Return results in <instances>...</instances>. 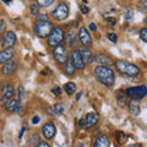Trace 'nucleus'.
Masks as SVG:
<instances>
[{
	"label": "nucleus",
	"instance_id": "38",
	"mask_svg": "<svg viewBox=\"0 0 147 147\" xmlns=\"http://www.w3.org/2000/svg\"><path fill=\"white\" fill-rule=\"evenodd\" d=\"M0 32H1V33L4 32V21L3 20L0 21Z\"/></svg>",
	"mask_w": 147,
	"mask_h": 147
},
{
	"label": "nucleus",
	"instance_id": "40",
	"mask_svg": "<svg viewBox=\"0 0 147 147\" xmlns=\"http://www.w3.org/2000/svg\"><path fill=\"white\" fill-rule=\"evenodd\" d=\"M80 97H81V93H79V94H77V96H76V99H77V100H79V99H80Z\"/></svg>",
	"mask_w": 147,
	"mask_h": 147
},
{
	"label": "nucleus",
	"instance_id": "15",
	"mask_svg": "<svg viewBox=\"0 0 147 147\" xmlns=\"http://www.w3.org/2000/svg\"><path fill=\"white\" fill-rule=\"evenodd\" d=\"M16 69H17L16 61L9 60L7 63L4 64V66H3V74H4L5 76H10V75H12V74H15Z\"/></svg>",
	"mask_w": 147,
	"mask_h": 147
},
{
	"label": "nucleus",
	"instance_id": "6",
	"mask_svg": "<svg viewBox=\"0 0 147 147\" xmlns=\"http://www.w3.org/2000/svg\"><path fill=\"white\" fill-rule=\"evenodd\" d=\"M52 16L55 18L57 21H63L69 16V7L65 3H60L59 5L57 6L53 10L52 12Z\"/></svg>",
	"mask_w": 147,
	"mask_h": 147
},
{
	"label": "nucleus",
	"instance_id": "39",
	"mask_svg": "<svg viewBox=\"0 0 147 147\" xmlns=\"http://www.w3.org/2000/svg\"><path fill=\"white\" fill-rule=\"evenodd\" d=\"M90 30H91V31H96V30H97V27H96L94 24H91V25H90Z\"/></svg>",
	"mask_w": 147,
	"mask_h": 147
},
{
	"label": "nucleus",
	"instance_id": "16",
	"mask_svg": "<svg viewBox=\"0 0 147 147\" xmlns=\"http://www.w3.org/2000/svg\"><path fill=\"white\" fill-rule=\"evenodd\" d=\"M13 55H15V52H13V49L11 47L4 49L3 52L0 53V63L1 64L7 63L9 60H11V59L13 58Z\"/></svg>",
	"mask_w": 147,
	"mask_h": 147
},
{
	"label": "nucleus",
	"instance_id": "3",
	"mask_svg": "<svg viewBox=\"0 0 147 147\" xmlns=\"http://www.w3.org/2000/svg\"><path fill=\"white\" fill-rule=\"evenodd\" d=\"M54 30L53 24L49 21H36L34 25V33L40 37V38H45L49 37V34L52 33V31Z\"/></svg>",
	"mask_w": 147,
	"mask_h": 147
},
{
	"label": "nucleus",
	"instance_id": "9",
	"mask_svg": "<svg viewBox=\"0 0 147 147\" xmlns=\"http://www.w3.org/2000/svg\"><path fill=\"white\" fill-rule=\"evenodd\" d=\"M79 39H80V42L84 47H90V45L92 44L91 36H90L88 31H87L85 27H81L80 31H79Z\"/></svg>",
	"mask_w": 147,
	"mask_h": 147
},
{
	"label": "nucleus",
	"instance_id": "22",
	"mask_svg": "<svg viewBox=\"0 0 147 147\" xmlns=\"http://www.w3.org/2000/svg\"><path fill=\"white\" fill-rule=\"evenodd\" d=\"M129 112H130L132 115H139L141 113V109L139 105H135V104H130L129 105Z\"/></svg>",
	"mask_w": 147,
	"mask_h": 147
},
{
	"label": "nucleus",
	"instance_id": "31",
	"mask_svg": "<svg viewBox=\"0 0 147 147\" xmlns=\"http://www.w3.org/2000/svg\"><path fill=\"white\" fill-rule=\"evenodd\" d=\"M38 144H39V139H38V136H37V135H33V136H32V139H31L30 145H31V146H33V145H38Z\"/></svg>",
	"mask_w": 147,
	"mask_h": 147
},
{
	"label": "nucleus",
	"instance_id": "33",
	"mask_svg": "<svg viewBox=\"0 0 147 147\" xmlns=\"http://www.w3.org/2000/svg\"><path fill=\"white\" fill-rule=\"evenodd\" d=\"M53 93L55 96H59L61 93V88H60V87H54V88H53Z\"/></svg>",
	"mask_w": 147,
	"mask_h": 147
},
{
	"label": "nucleus",
	"instance_id": "4",
	"mask_svg": "<svg viewBox=\"0 0 147 147\" xmlns=\"http://www.w3.org/2000/svg\"><path fill=\"white\" fill-rule=\"evenodd\" d=\"M64 39H65V33H64L63 28H60V27H55L48 37V45L55 47V45L60 44Z\"/></svg>",
	"mask_w": 147,
	"mask_h": 147
},
{
	"label": "nucleus",
	"instance_id": "41",
	"mask_svg": "<svg viewBox=\"0 0 147 147\" xmlns=\"http://www.w3.org/2000/svg\"><path fill=\"white\" fill-rule=\"evenodd\" d=\"M145 22H146V25H147V16H146V18H145Z\"/></svg>",
	"mask_w": 147,
	"mask_h": 147
},
{
	"label": "nucleus",
	"instance_id": "27",
	"mask_svg": "<svg viewBox=\"0 0 147 147\" xmlns=\"http://www.w3.org/2000/svg\"><path fill=\"white\" fill-rule=\"evenodd\" d=\"M39 9H40V6L38 5V4H36V5H31V13L32 15H38Z\"/></svg>",
	"mask_w": 147,
	"mask_h": 147
},
{
	"label": "nucleus",
	"instance_id": "14",
	"mask_svg": "<svg viewBox=\"0 0 147 147\" xmlns=\"http://www.w3.org/2000/svg\"><path fill=\"white\" fill-rule=\"evenodd\" d=\"M93 61L96 64H98V65H103V66H110V65H113V60L109 57H107V55H104V54L96 55V57L93 58Z\"/></svg>",
	"mask_w": 147,
	"mask_h": 147
},
{
	"label": "nucleus",
	"instance_id": "25",
	"mask_svg": "<svg viewBox=\"0 0 147 147\" xmlns=\"http://www.w3.org/2000/svg\"><path fill=\"white\" fill-rule=\"evenodd\" d=\"M53 108H54L55 114H63V113H64V107H63L61 103H57Z\"/></svg>",
	"mask_w": 147,
	"mask_h": 147
},
{
	"label": "nucleus",
	"instance_id": "13",
	"mask_svg": "<svg viewBox=\"0 0 147 147\" xmlns=\"http://www.w3.org/2000/svg\"><path fill=\"white\" fill-rule=\"evenodd\" d=\"M16 43V36L13 32L9 31L3 36V47H12Z\"/></svg>",
	"mask_w": 147,
	"mask_h": 147
},
{
	"label": "nucleus",
	"instance_id": "2",
	"mask_svg": "<svg viewBox=\"0 0 147 147\" xmlns=\"http://www.w3.org/2000/svg\"><path fill=\"white\" fill-rule=\"evenodd\" d=\"M115 69L118 70V72L123 74V75L126 76H137L140 74V69L137 67L134 64L125 61V60H118L115 64Z\"/></svg>",
	"mask_w": 147,
	"mask_h": 147
},
{
	"label": "nucleus",
	"instance_id": "23",
	"mask_svg": "<svg viewBox=\"0 0 147 147\" xmlns=\"http://www.w3.org/2000/svg\"><path fill=\"white\" fill-rule=\"evenodd\" d=\"M40 7H48L54 3V0H36Z\"/></svg>",
	"mask_w": 147,
	"mask_h": 147
},
{
	"label": "nucleus",
	"instance_id": "24",
	"mask_svg": "<svg viewBox=\"0 0 147 147\" xmlns=\"http://www.w3.org/2000/svg\"><path fill=\"white\" fill-rule=\"evenodd\" d=\"M76 43H77V40H76V38H75V33H74V32L71 31V32H70V36H69V44H70L71 47H75Z\"/></svg>",
	"mask_w": 147,
	"mask_h": 147
},
{
	"label": "nucleus",
	"instance_id": "7",
	"mask_svg": "<svg viewBox=\"0 0 147 147\" xmlns=\"http://www.w3.org/2000/svg\"><path fill=\"white\" fill-rule=\"evenodd\" d=\"M53 57L54 59L57 60V63L59 64H65L67 60V53H66V49L64 45H55L54 49H53Z\"/></svg>",
	"mask_w": 147,
	"mask_h": 147
},
{
	"label": "nucleus",
	"instance_id": "12",
	"mask_svg": "<svg viewBox=\"0 0 147 147\" xmlns=\"http://www.w3.org/2000/svg\"><path fill=\"white\" fill-rule=\"evenodd\" d=\"M98 120H99V115L97 113H93V112L88 113L85 118V127H87V129L93 127L96 124L98 123Z\"/></svg>",
	"mask_w": 147,
	"mask_h": 147
},
{
	"label": "nucleus",
	"instance_id": "32",
	"mask_svg": "<svg viewBox=\"0 0 147 147\" xmlns=\"http://www.w3.org/2000/svg\"><path fill=\"white\" fill-rule=\"evenodd\" d=\"M108 39L112 40L113 43H115L117 39H118V38H117V34H115V33H109V34H108Z\"/></svg>",
	"mask_w": 147,
	"mask_h": 147
},
{
	"label": "nucleus",
	"instance_id": "28",
	"mask_svg": "<svg viewBox=\"0 0 147 147\" xmlns=\"http://www.w3.org/2000/svg\"><path fill=\"white\" fill-rule=\"evenodd\" d=\"M139 10L147 12V0H142V1L139 4Z\"/></svg>",
	"mask_w": 147,
	"mask_h": 147
},
{
	"label": "nucleus",
	"instance_id": "29",
	"mask_svg": "<svg viewBox=\"0 0 147 147\" xmlns=\"http://www.w3.org/2000/svg\"><path fill=\"white\" fill-rule=\"evenodd\" d=\"M36 21H48V15H45V13H38V15H36Z\"/></svg>",
	"mask_w": 147,
	"mask_h": 147
},
{
	"label": "nucleus",
	"instance_id": "37",
	"mask_svg": "<svg viewBox=\"0 0 147 147\" xmlns=\"http://www.w3.org/2000/svg\"><path fill=\"white\" fill-rule=\"evenodd\" d=\"M38 121H39V117H33V119H32V123L33 124H38Z\"/></svg>",
	"mask_w": 147,
	"mask_h": 147
},
{
	"label": "nucleus",
	"instance_id": "18",
	"mask_svg": "<svg viewBox=\"0 0 147 147\" xmlns=\"http://www.w3.org/2000/svg\"><path fill=\"white\" fill-rule=\"evenodd\" d=\"M76 71V66L75 64L72 63V60H66V63L64 64V72L66 74V75H74Z\"/></svg>",
	"mask_w": 147,
	"mask_h": 147
},
{
	"label": "nucleus",
	"instance_id": "21",
	"mask_svg": "<svg viewBox=\"0 0 147 147\" xmlns=\"http://www.w3.org/2000/svg\"><path fill=\"white\" fill-rule=\"evenodd\" d=\"M64 90H65V92L69 96L74 94L76 91V85L74 84V82H67V84H65V86H64Z\"/></svg>",
	"mask_w": 147,
	"mask_h": 147
},
{
	"label": "nucleus",
	"instance_id": "8",
	"mask_svg": "<svg viewBox=\"0 0 147 147\" xmlns=\"http://www.w3.org/2000/svg\"><path fill=\"white\" fill-rule=\"evenodd\" d=\"M71 60H72L74 64H75L76 69H79V70H82V69L85 67V65H86L85 61H84V59H82L80 49H74L71 52Z\"/></svg>",
	"mask_w": 147,
	"mask_h": 147
},
{
	"label": "nucleus",
	"instance_id": "5",
	"mask_svg": "<svg viewBox=\"0 0 147 147\" xmlns=\"http://www.w3.org/2000/svg\"><path fill=\"white\" fill-rule=\"evenodd\" d=\"M125 94L132 99H142L147 96V87L146 86H137L127 88Z\"/></svg>",
	"mask_w": 147,
	"mask_h": 147
},
{
	"label": "nucleus",
	"instance_id": "10",
	"mask_svg": "<svg viewBox=\"0 0 147 147\" xmlns=\"http://www.w3.org/2000/svg\"><path fill=\"white\" fill-rule=\"evenodd\" d=\"M55 132H57V129H55L54 124L53 123H47L45 125L42 127V135L45 137L47 140H50L53 139Z\"/></svg>",
	"mask_w": 147,
	"mask_h": 147
},
{
	"label": "nucleus",
	"instance_id": "36",
	"mask_svg": "<svg viewBox=\"0 0 147 147\" xmlns=\"http://www.w3.org/2000/svg\"><path fill=\"white\" fill-rule=\"evenodd\" d=\"M107 22H108V24H110V25H112V26H113V25H115V22H117V21H115V18L108 17V18H107Z\"/></svg>",
	"mask_w": 147,
	"mask_h": 147
},
{
	"label": "nucleus",
	"instance_id": "17",
	"mask_svg": "<svg viewBox=\"0 0 147 147\" xmlns=\"http://www.w3.org/2000/svg\"><path fill=\"white\" fill-rule=\"evenodd\" d=\"M20 100L18 99H9L7 102L5 103V109L7 110V112H10V113H13V112H16L17 108L20 107Z\"/></svg>",
	"mask_w": 147,
	"mask_h": 147
},
{
	"label": "nucleus",
	"instance_id": "34",
	"mask_svg": "<svg viewBox=\"0 0 147 147\" xmlns=\"http://www.w3.org/2000/svg\"><path fill=\"white\" fill-rule=\"evenodd\" d=\"M80 9H81V12H82V13H88V11H90V9L87 7L86 5H81Z\"/></svg>",
	"mask_w": 147,
	"mask_h": 147
},
{
	"label": "nucleus",
	"instance_id": "11",
	"mask_svg": "<svg viewBox=\"0 0 147 147\" xmlns=\"http://www.w3.org/2000/svg\"><path fill=\"white\" fill-rule=\"evenodd\" d=\"M13 94H15V91H13V87L11 85L6 84L3 86V90H1V100L3 102L11 99L13 97Z\"/></svg>",
	"mask_w": 147,
	"mask_h": 147
},
{
	"label": "nucleus",
	"instance_id": "35",
	"mask_svg": "<svg viewBox=\"0 0 147 147\" xmlns=\"http://www.w3.org/2000/svg\"><path fill=\"white\" fill-rule=\"evenodd\" d=\"M37 146H39V147H49V144L48 142H44V141H39V144Z\"/></svg>",
	"mask_w": 147,
	"mask_h": 147
},
{
	"label": "nucleus",
	"instance_id": "1",
	"mask_svg": "<svg viewBox=\"0 0 147 147\" xmlns=\"http://www.w3.org/2000/svg\"><path fill=\"white\" fill-rule=\"evenodd\" d=\"M94 75H96V79L105 87H112L114 81H115L114 71L110 69V66H103V65L96 66Z\"/></svg>",
	"mask_w": 147,
	"mask_h": 147
},
{
	"label": "nucleus",
	"instance_id": "20",
	"mask_svg": "<svg viewBox=\"0 0 147 147\" xmlns=\"http://www.w3.org/2000/svg\"><path fill=\"white\" fill-rule=\"evenodd\" d=\"M81 50V55H82V59H84L85 64H90L92 60H93V58H92V52L91 50H88L86 47L80 49Z\"/></svg>",
	"mask_w": 147,
	"mask_h": 147
},
{
	"label": "nucleus",
	"instance_id": "19",
	"mask_svg": "<svg viewBox=\"0 0 147 147\" xmlns=\"http://www.w3.org/2000/svg\"><path fill=\"white\" fill-rule=\"evenodd\" d=\"M94 147H108L109 146V140H108V137L105 136V135H102V136H99L97 140H96V142L93 144Z\"/></svg>",
	"mask_w": 147,
	"mask_h": 147
},
{
	"label": "nucleus",
	"instance_id": "30",
	"mask_svg": "<svg viewBox=\"0 0 147 147\" xmlns=\"http://www.w3.org/2000/svg\"><path fill=\"white\" fill-rule=\"evenodd\" d=\"M17 96H18V99H20V100L24 98V96H25V88H24V86H18Z\"/></svg>",
	"mask_w": 147,
	"mask_h": 147
},
{
	"label": "nucleus",
	"instance_id": "26",
	"mask_svg": "<svg viewBox=\"0 0 147 147\" xmlns=\"http://www.w3.org/2000/svg\"><path fill=\"white\" fill-rule=\"evenodd\" d=\"M140 38L144 40V42L147 43V27H145V28H141V30H140Z\"/></svg>",
	"mask_w": 147,
	"mask_h": 147
}]
</instances>
